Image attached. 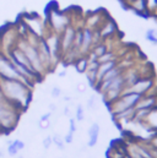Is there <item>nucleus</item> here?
<instances>
[{
	"label": "nucleus",
	"instance_id": "1",
	"mask_svg": "<svg viewBox=\"0 0 157 158\" xmlns=\"http://www.w3.org/2000/svg\"><path fill=\"white\" fill-rule=\"evenodd\" d=\"M140 98H141V96L138 94V93H133V92H124V93H121V96L118 99H116L113 103L109 104L113 115L120 113V112L135 108V106L138 104Z\"/></svg>",
	"mask_w": 157,
	"mask_h": 158
},
{
	"label": "nucleus",
	"instance_id": "2",
	"mask_svg": "<svg viewBox=\"0 0 157 158\" xmlns=\"http://www.w3.org/2000/svg\"><path fill=\"white\" fill-rule=\"evenodd\" d=\"M6 83L4 85V89L5 93L12 98V99H17V101H22V99H27L28 98V93H27V88L25 87V85L19 81V80H10L5 79Z\"/></svg>",
	"mask_w": 157,
	"mask_h": 158
},
{
	"label": "nucleus",
	"instance_id": "3",
	"mask_svg": "<svg viewBox=\"0 0 157 158\" xmlns=\"http://www.w3.org/2000/svg\"><path fill=\"white\" fill-rule=\"evenodd\" d=\"M154 79L150 77V76H141L140 79L138 80L134 85H131L129 88L124 89V92H133V93H138L140 96H144V94H147L152 88H154Z\"/></svg>",
	"mask_w": 157,
	"mask_h": 158
},
{
	"label": "nucleus",
	"instance_id": "4",
	"mask_svg": "<svg viewBox=\"0 0 157 158\" xmlns=\"http://www.w3.org/2000/svg\"><path fill=\"white\" fill-rule=\"evenodd\" d=\"M20 49L25 53V55L30 60L31 65L36 70V73H39L42 70V60H40V56H39L38 49L36 47H33L32 44H30V43L28 44H23Z\"/></svg>",
	"mask_w": 157,
	"mask_h": 158
},
{
	"label": "nucleus",
	"instance_id": "5",
	"mask_svg": "<svg viewBox=\"0 0 157 158\" xmlns=\"http://www.w3.org/2000/svg\"><path fill=\"white\" fill-rule=\"evenodd\" d=\"M50 22L52 26L57 30V31H62L64 28H66L68 25V17L60 12H52L50 15Z\"/></svg>",
	"mask_w": 157,
	"mask_h": 158
},
{
	"label": "nucleus",
	"instance_id": "6",
	"mask_svg": "<svg viewBox=\"0 0 157 158\" xmlns=\"http://www.w3.org/2000/svg\"><path fill=\"white\" fill-rule=\"evenodd\" d=\"M75 35L76 32L74 31L73 27H66L63 35V40H62V48L64 52H66L68 49H70L74 45V40H75Z\"/></svg>",
	"mask_w": 157,
	"mask_h": 158
},
{
	"label": "nucleus",
	"instance_id": "7",
	"mask_svg": "<svg viewBox=\"0 0 157 158\" xmlns=\"http://www.w3.org/2000/svg\"><path fill=\"white\" fill-rule=\"evenodd\" d=\"M142 124H144L149 130H151V131H154V132H157V107L152 108V109L149 112V114L146 115L145 120L142 121Z\"/></svg>",
	"mask_w": 157,
	"mask_h": 158
},
{
	"label": "nucleus",
	"instance_id": "8",
	"mask_svg": "<svg viewBox=\"0 0 157 158\" xmlns=\"http://www.w3.org/2000/svg\"><path fill=\"white\" fill-rule=\"evenodd\" d=\"M128 6L136 14L139 15H147V4L146 0H133L130 2H128Z\"/></svg>",
	"mask_w": 157,
	"mask_h": 158
},
{
	"label": "nucleus",
	"instance_id": "9",
	"mask_svg": "<svg viewBox=\"0 0 157 158\" xmlns=\"http://www.w3.org/2000/svg\"><path fill=\"white\" fill-rule=\"evenodd\" d=\"M117 65H118L117 60H112V61H107V63L100 64L98 70H97V83L103 79V76H104L108 71H111V70H112L113 68H116Z\"/></svg>",
	"mask_w": 157,
	"mask_h": 158
},
{
	"label": "nucleus",
	"instance_id": "10",
	"mask_svg": "<svg viewBox=\"0 0 157 158\" xmlns=\"http://www.w3.org/2000/svg\"><path fill=\"white\" fill-rule=\"evenodd\" d=\"M93 43V31L91 28H85L82 31V44H81V50L82 52H87L90 49V47Z\"/></svg>",
	"mask_w": 157,
	"mask_h": 158
},
{
	"label": "nucleus",
	"instance_id": "11",
	"mask_svg": "<svg viewBox=\"0 0 157 158\" xmlns=\"http://www.w3.org/2000/svg\"><path fill=\"white\" fill-rule=\"evenodd\" d=\"M117 31V26L114 23V21L112 20H108L106 21L103 25H102V28L100 31V36L102 38H106V37H111L112 35H114Z\"/></svg>",
	"mask_w": 157,
	"mask_h": 158
},
{
	"label": "nucleus",
	"instance_id": "12",
	"mask_svg": "<svg viewBox=\"0 0 157 158\" xmlns=\"http://www.w3.org/2000/svg\"><path fill=\"white\" fill-rule=\"evenodd\" d=\"M100 125L97 123L92 124L91 127L88 129V142H87V146L88 147H93L97 141H98V135H100Z\"/></svg>",
	"mask_w": 157,
	"mask_h": 158
},
{
	"label": "nucleus",
	"instance_id": "13",
	"mask_svg": "<svg viewBox=\"0 0 157 158\" xmlns=\"http://www.w3.org/2000/svg\"><path fill=\"white\" fill-rule=\"evenodd\" d=\"M87 66H88V59H86V58L78 59L76 61V64H75V68H76V70L78 73H86Z\"/></svg>",
	"mask_w": 157,
	"mask_h": 158
},
{
	"label": "nucleus",
	"instance_id": "14",
	"mask_svg": "<svg viewBox=\"0 0 157 158\" xmlns=\"http://www.w3.org/2000/svg\"><path fill=\"white\" fill-rule=\"evenodd\" d=\"M86 77L91 86L97 83V70H86Z\"/></svg>",
	"mask_w": 157,
	"mask_h": 158
},
{
	"label": "nucleus",
	"instance_id": "15",
	"mask_svg": "<svg viewBox=\"0 0 157 158\" xmlns=\"http://www.w3.org/2000/svg\"><path fill=\"white\" fill-rule=\"evenodd\" d=\"M112 60H116V55H114V53H112V52H107V53H104L103 55H101V56L97 59V61H98L100 64L107 63V61H112Z\"/></svg>",
	"mask_w": 157,
	"mask_h": 158
},
{
	"label": "nucleus",
	"instance_id": "16",
	"mask_svg": "<svg viewBox=\"0 0 157 158\" xmlns=\"http://www.w3.org/2000/svg\"><path fill=\"white\" fill-rule=\"evenodd\" d=\"M108 52V49H107V45L106 44H97L96 47H95V49H93V54H96V56L97 58H100L101 55H103L104 53H107Z\"/></svg>",
	"mask_w": 157,
	"mask_h": 158
},
{
	"label": "nucleus",
	"instance_id": "17",
	"mask_svg": "<svg viewBox=\"0 0 157 158\" xmlns=\"http://www.w3.org/2000/svg\"><path fill=\"white\" fill-rule=\"evenodd\" d=\"M146 38L150 40L151 43L157 44V30L156 28H150L146 32Z\"/></svg>",
	"mask_w": 157,
	"mask_h": 158
},
{
	"label": "nucleus",
	"instance_id": "18",
	"mask_svg": "<svg viewBox=\"0 0 157 158\" xmlns=\"http://www.w3.org/2000/svg\"><path fill=\"white\" fill-rule=\"evenodd\" d=\"M53 143H54L59 150H64V148H65V141H64L59 135H54V136H53Z\"/></svg>",
	"mask_w": 157,
	"mask_h": 158
},
{
	"label": "nucleus",
	"instance_id": "19",
	"mask_svg": "<svg viewBox=\"0 0 157 158\" xmlns=\"http://www.w3.org/2000/svg\"><path fill=\"white\" fill-rule=\"evenodd\" d=\"M146 4L149 14H155V11L157 10V0H146Z\"/></svg>",
	"mask_w": 157,
	"mask_h": 158
},
{
	"label": "nucleus",
	"instance_id": "20",
	"mask_svg": "<svg viewBox=\"0 0 157 158\" xmlns=\"http://www.w3.org/2000/svg\"><path fill=\"white\" fill-rule=\"evenodd\" d=\"M75 119H76L78 121H82V120L85 119L83 108H82V106H80V104H78V108H76V114H75Z\"/></svg>",
	"mask_w": 157,
	"mask_h": 158
},
{
	"label": "nucleus",
	"instance_id": "21",
	"mask_svg": "<svg viewBox=\"0 0 157 158\" xmlns=\"http://www.w3.org/2000/svg\"><path fill=\"white\" fill-rule=\"evenodd\" d=\"M149 145L150 147L154 150V151H157V132H154L150 137V141H149Z\"/></svg>",
	"mask_w": 157,
	"mask_h": 158
},
{
	"label": "nucleus",
	"instance_id": "22",
	"mask_svg": "<svg viewBox=\"0 0 157 158\" xmlns=\"http://www.w3.org/2000/svg\"><path fill=\"white\" fill-rule=\"evenodd\" d=\"M17 148L15 147V145H14V142L12 141H10L9 142V146H7V153L10 155V156H16L17 155Z\"/></svg>",
	"mask_w": 157,
	"mask_h": 158
},
{
	"label": "nucleus",
	"instance_id": "23",
	"mask_svg": "<svg viewBox=\"0 0 157 158\" xmlns=\"http://www.w3.org/2000/svg\"><path fill=\"white\" fill-rule=\"evenodd\" d=\"M52 145H53V137L52 136H47L43 140V147H44V150H49Z\"/></svg>",
	"mask_w": 157,
	"mask_h": 158
},
{
	"label": "nucleus",
	"instance_id": "24",
	"mask_svg": "<svg viewBox=\"0 0 157 158\" xmlns=\"http://www.w3.org/2000/svg\"><path fill=\"white\" fill-rule=\"evenodd\" d=\"M60 96H62V89L59 87H53V89H52V97L53 98H58Z\"/></svg>",
	"mask_w": 157,
	"mask_h": 158
},
{
	"label": "nucleus",
	"instance_id": "25",
	"mask_svg": "<svg viewBox=\"0 0 157 158\" xmlns=\"http://www.w3.org/2000/svg\"><path fill=\"white\" fill-rule=\"evenodd\" d=\"M64 141H65V143H71V142L74 141V132L69 131V132L65 135V137H64Z\"/></svg>",
	"mask_w": 157,
	"mask_h": 158
},
{
	"label": "nucleus",
	"instance_id": "26",
	"mask_svg": "<svg viewBox=\"0 0 157 158\" xmlns=\"http://www.w3.org/2000/svg\"><path fill=\"white\" fill-rule=\"evenodd\" d=\"M12 142H14L15 147L17 148V151H21V150L25 148V143H23V141H21V140H15V141H12Z\"/></svg>",
	"mask_w": 157,
	"mask_h": 158
},
{
	"label": "nucleus",
	"instance_id": "27",
	"mask_svg": "<svg viewBox=\"0 0 157 158\" xmlns=\"http://www.w3.org/2000/svg\"><path fill=\"white\" fill-rule=\"evenodd\" d=\"M78 130V127H76V119L71 118L70 119V126H69V131H71V132H74L75 134V131Z\"/></svg>",
	"mask_w": 157,
	"mask_h": 158
},
{
	"label": "nucleus",
	"instance_id": "28",
	"mask_svg": "<svg viewBox=\"0 0 157 158\" xmlns=\"http://www.w3.org/2000/svg\"><path fill=\"white\" fill-rule=\"evenodd\" d=\"M95 106H96V97H95V96H92V97L87 101V107H88L90 109H93V108H95Z\"/></svg>",
	"mask_w": 157,
	"mask_h": 158
},
{
	"label": "nucleus",
	"instance_id": "29",
	"mask_svg": "<svg viewBox=\"0 0 157 158\" xmlns=\"http://www.w3.org/2000/svg\"><path fill=\"white\" fill-rule=\"evenodd\" d=\"M76 89H78L80 93H83L85 91H86V83H83V82H80L78 85V87H76Z\"/></svg>",
	"mask_w": 157,
	"mask_h": 158
},
{
	"label": "nucleus",
	"instance_id": "30",
	"mask_svg": "<svg viewBox=\"0 0 157 158\" xmlns=\"http://www.w3.org/2000/svg\"><path fill=\"white\" fill-rule=\"evenodd\" d=\"M49 125H50L49 120H48V121H39V127H40L42 130H45V129H48V127H49Z\"/></svg>",
	"mask_w": 157,
	"mask_h": 158
},
{
	"label": "nucleus",
	"instance_id": "31",
	"mask_svg": "<svg viewBox=\"0 0 157 158\" xmlns=\"http://www.w3.org/2000/svg\"><path fill=\"white\" fill-rule=\"evenodd\" d=\"M52 117V112H48V113H45V114H43L40 119H39V121H48L49 119Z\"/></svg>",
	"mask_w": 157,
	"mask_h": 158
},
{
	"label": "nucleus",
	"instance_id": "32",
	"mask_svg": "<svg viewBox=\"0 0 157 158\" xmlns=\"http://www.w3.org/2000/svg\"><path fill=\"white\" fill-rule=\"evenodd\" d=\"M64 115H66V117L70 115V109H69V107H65V108H64Z\"/></svg>",
	"mask_w": 157,
	"mask_h": 158
},
{
	"label": "nucleus",
	"instance_id": "33",
	"mask_svg": "<svg viewBox=\"0 0 157 158\" xmlns=\"http://www.w3.org/2000/svg\"><path fill=\"white\" fill-rule=\"evenodd\" d=\"M65 75H66V71H65V70H63V71L59 73V76H60V77H64Z\"/></svg>",
	"mask_w": 157,
	"mask_h": 158
},
{
	"label": "nucleus",
	"instance_id": "34",
	"mask_svg": "<svg viewBox=\"0 0 157 158\" xmlns=\"http://www.w3.org/2000/svg\"><path fill=\"white\" fill-rule=\"evenodd\" d=\"M49 108H50V110H55V104H50Z\"/></svg>",
	"mask_w": 157,
	"mask_h": 158
},
{
	"label": "nucleus",
	"instance_id": "35",
	"mask_svg": "<svg viewBox=\"0 0 157 158\" xmlns=\"http://www.w3.org/2000/svg\"><path fill=\"white\" fill-rule=\"evenodd\" d=\"M152 155H154V158H157V151H154V150H152Z\"/></svg>",
	"mask_w": 157,
	"mask_h": 158
},
{
	"label": "nucleus",
	"instance_id": "36",
	"mask_svg": "<svg viewBox=\"0 0 157 158\" xmlns=\"http://www.w3.org/2000/svg\"><path fill=\"white\" fill-rule=\"evenodd\" d=\"M2 157V152H1V151H0V158Z\"/></svg>",
	"mask_w": 157,
	"mask_h": 158
}]
</instances>
